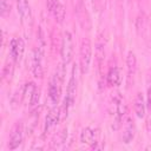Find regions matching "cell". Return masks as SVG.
Wrapping results in <instances>:
<instances>
[{
    "label": "cell",
    "instance_id": "1",
    "mask_svg": "<svg viewBox=\"0 0 151 151\" xmlns=\"http://www.w3.org/2000/svg\"><path fill=\"white\" fill-rule=\"evenodd\" d=\"M91 60H92V44L90 38L85 37L80 42V50H79V67L83 74L88 73Z\"/></svg>",
    "mask_w": 151,
    "mask_h": 151
},
{
    "label": "cell",
    "instance_id": "2",
    "mask_svg": "<svg viewBox=\"0 0 151 151\" xmlns=\"http://www.w3.org/2000/svg\"><path fill=\"white\" fill-rule=\"evenodd\" d=\"M44 46H45V44L39 42L32 53V64H31L32 65V73L35 78H39V79H41L44 76V66H42Z\"/></svg>",
    "mask_w": 151,
    "mask_h": 151
},
{
    "label": "cell",
    "instance_id": "3",
    "mask_svg": "<svg viewBox=\"0 0 151 151\" xmlns=\"http://www.w3.org/2000/svg\"><path fill=\"white\" fill-rule=\"evenodd\" d=\"M73 38L72 34L66 31L63 34V40H61V48H60V54L63 63L65 65H68L72 61L73 58Z\"/></svg>",
    "mask_w": 151,
    "mask_h": 151
},
{
    "label": "cell",
    "instance_id": "4",
    "mask_svg": "<svg viewBox=\"0 0 151 151\" xmlns=\"http://www.w3.org/2000/svg\"><path fill=\"white\" fill-rule=\"evenodd\" d=\"M24 138V125L20 120L15 122L14 125L11 129L9 132V140H8V149L9 150H15L20 146L22 143Z\"/></svg>",
    "mask_w": 151,
    "mask_h": 151
},
{
    "label": "cell",
    "instance_id": "5",
    "mask_svg": "<svg viewBox=\"0 0 151 151\" xmlns=\"http://www.w3.org/2000/svg\"><path fill=\"white\" fill-rule=\"evenodd\" d=\"M25 51V42L21 38L12 39L9 42V57L13 63H20Z\"/></svg>",
    "mask_w": 151,
    "mask_h": 151
},
{
    "label": "cell",
    "instance_id": "6",
    "mask_svg": "<svg viewBox=\"0 0 151 151\" xmlns=\"http://www.w3.org/2000/svg\"><path fill=\"white\" fill-rule=\"evenodd\" d=\"M61 119V113H60V107H57L55 105L48 111L46 118H45V125H44V132L48 133L51 132L54 126L58 124V122Z\"/></svg>",
    "mask_w": 151,
    "mask_h": 151
},
{
    "label": "cell",
    "instance_id": "7",
    "mask_svg": "<svg viewBox=\"0 0 151 151\" xmlns=\"http://www.w3.org/2000/svg\"><path fill=\"white\" fill-rule=\"evenodd\" d=\"M47 9L58 24H63L65 19V7L59 0H47Z\"/></svg>",
    "mask_w": 151,
    "mask_h": 151
},
{
    "label": "cell",
    "instance_id": "8",
    "mask_svg": "<svg viewBox=\"0 0 151 151\" xmlns=\"http://www.w3.org/2000/svg\"><path fill=\"white\" fill-rule=\"evenodd\" d=\"M67 139V129L64 127L59 130L57 133L53 134L51 142H50V149L51 150H61L64 149V145Z\"/></svg>",
    "mask_w": 151,
    "mask_h": 151
},
{
    "label": "cell",
    "instance_id": "9",
    "mask_svg": "<svg viewBox=\"0 0 151 151\" xmlns=\"http://www.w3.org/2000/svg\"><path fill=\"white\" fill-rule=\"evenodd\" d=\"M122 71L119 67L117 66H113V67H110L109 72H107V76H106V83L109 86L111 87H116V86H119L120 83H122Z\"/></svg>",
    "mask_w": 151,
    "mask_h": 151
},
{
    "label": "cell",
    "instance_id": "10",
    "mask_svg": "<svg viewBox=\"0 0 151 151\" xmlns=\"http://www.w3.org/2000/svg\"><path fill=\"white\" fill-rule=\"evenodd\" d=\"M133 111L138 118H144L146 111V101L142 92H138L136 94V98L133 100Z\"/></svg>",
    "mask_w": 151,
    "mask_h": 151
},
{
    "label": "cell",
    "instance_id": "11",
    "mask_svg": "<svg viewBox=\"0 0 151 151\" xmlns=\"http://www.w3.org/2000/svg\"><path fill=\"white\" fill-rule=\"evenodd\" d=\"M134 136H136V126H134L133 120L131 118H129L127 122L125 123V126H124V130H123L122 140L125 144H130L133 140Z\"/></svg>",
    "mask_w": 151,
    "mask_h": 151
},
{
    "label": "cell",
    "instance_id": "12",
    "mask_svg": "<svg viewBox=\"0 0 151 151\" xmlns=\"http://www.w3.org/2000/svg\"><path fill=\"white\" fill-rule=\"evenodd\" d=\"M80 142L83 144H87V145L94 147L96 143H98L97 142V133L94 132L93 129H91L88 126L84 127L81 130V132H80Z\"/></svg>",
    "mask_w": 151,
    "mask_h": 151
},
{
    "label": "cell",
    "instance_id": "13",
    "mask_svg": "<svg viewBox=\"0 0 151 151\" xmlns=\"http://www.w3.org/2000/svg\"><path fill=\"white\" fill-rule=\"evenodd\" d=\"M17 7L21 22L28 21L31 19V7L28 0H17Z\"/></svg>",
    "mask_w": 151,
    "mask_h": 151
},
{
    "label": "cell",
    "instance_id": "14",
    "mask_svg": "<svg viewBox=\"0 0 151 151\" xmlns=\"http://www.w3.org/2000/svg\"><path fill=\"white\" fill-rule=\"evenodd\" d=\"M126 70L129 78H132L137 72V57L132 51H130L126 57Z\"/></svg>",
    "mask_w": 151,
    "mask_h": 151
},
{
    "label": "cell",
    "instance_id": "15",
    "mask_svg": "<svg viewBox=\"0 0 151 151\" xmlns=\"http://www.w3.org/2000/svg\"><path fill=\"white\" fill-rule=\"evenodd\" d=\"M35 88H37V85L33 81H28V83L25 84L24 90H22V98L25 100H27V103L29 101V99H31L33 92L35 91Z\"/></svg>",
    "mask_w": 151,
    "mask_h": 151
},
{
    "label": "cell",
    "instance_id": "16",
    "mask_svg": "<svg viewBox=\"0 0 151 151\" xmlns=\"http://www.w3.org/2000/svg\"><path fill=\"white\" fill-rule=\"evenodd\" d=\"M96 57H97V63L99 65V67L101 66L104 59H105V47H104V42L98 41L97 42V48H96Z\"/></svg>",
    "mask_w": 151,
    "mask_h": 151
},
{
    "label": "cell",
    "instance_id": "17",
    "mask_svg": "<svg viewBox=\"0 0 151 151\" xmlns=\"http://www.w3.org/2000/svg\"><path fill=\"white\" fill-rule=\"evenodd\" d=\"M39 100H40V90L37 87L35 91L33 92V94H32L29 101H28V107H29L31 111H33V110H35V109L38 107Z\"/></svg>",
    "mask_w": 151,
    "mask_h": 151
},
{
    "label": "cell",
    "instance_id": "18",
    "mask_svg": "<svg viewBox=\"0 0 151 151\" xmlns=\"http://www.w3.org/2000/svg\"><path fill=\"white\" fill-rule=\"evenodd\" d=\"M12 7V0H1L0 1V14L1 17H7V14L11 12Z\"/></svg>",
    "mask_w": 151,
    "mask_h": 151
},
{
    "label": "cell",
    "instance_id": "19",
    "mask_svg": "<svg viewBox=\"0 0 151 151\" xmlns=\"http://www.w3.org/2000/svg\"><path fill=\"white\" fill-rule=\"evenodd\" d=\"M13 64L9 63V64H6V66L4 67V71H2V79H7L9 81L11 77H12V73H13Z\"/></svg>",
    "mask_w": 151,
    "mask_h": 151
},
{
    "label": "cell",
    "instance_id": "20",
    "mask_svg": "<svg viewBox=\"0 0 151 151\" xmlns=\"http://www.w3.org/2000/svg\"><path fill=\"white\" fill-rule=\"evenodd\" d=\"M146 107L151 109V83L147 84V94H146Z\"/></svg>",
    "mask_w": 151,
    "mask_h": 151
}]
</instances>
